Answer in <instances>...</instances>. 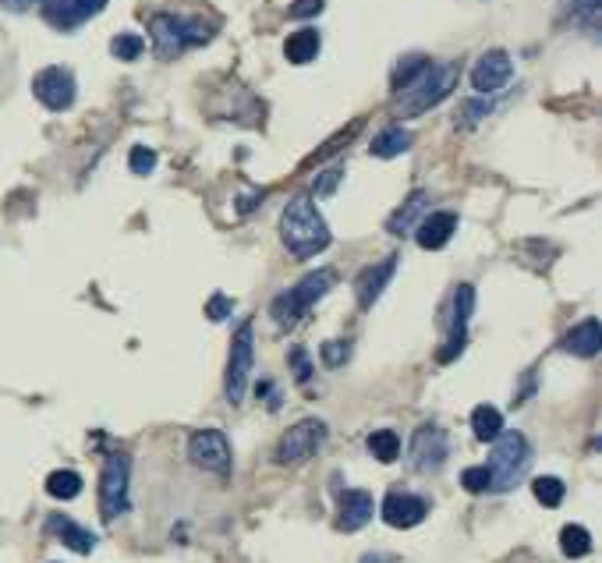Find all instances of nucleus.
Instances as JSON below:
<instances>
[{
    "instance_id": "obj_1",
    "label": "nucleus",
    "mask_w": 602,
    "mask_h": 563,
    "mask_svg": "<svg viewBox=\"0 0 602 563\" xmlns=\"http://www.w3.org/2000/svg\"><path fill=\"white\" fill-rule=\"evenodd\" d=\"M281 241L294 259H312L319 252L330 248V227L316 209L312 196H294L287 202L284 216H281Z\"/></svg>"
},
{
    "instance_id": "obj_2",
    "label": "nucleus",
    "mask_w": 602,
    "mask_h": 563,
    "mask_svg": "<svg viewBox=\"0 0 602 563\" xmlns=\"http://www.w3.org/2000/svg\"><path fill=\"white\" fill-rule=\"evenodd\" d=\"M457 85V65H429L414 82H408L404 89H397L401 96L393 103L397 117H418L425 110H433L436 103H444Z\"/></svg>"
},
{
    "instance_id": "obj_3",
    "label": "nucleus",
    "mask_w": 602,
    "mask_h": 563,
    "mask_svg": "<svg viewBox=\"0 0 602 563\" xmlns=\"http://www.w3.org/2000/svg\"><path fill=\"white\" fill-rule=\"evenodd\" d=\"M532 464V447L525 439V432L517 429H504L496 439H493V457H489V493H507L514 489L525 471Z\"/></svg>"
},
{
    "instance_id": "obj_4",
    "label": "nucleus",
    "mask_w": 602,
    "mask_h": 563,
    "mask_svg": "<svg viewBox=\"0 0 602 563\" xmlns=\"http://www.w3.org/2000/svg\"><path fill=\"white\" fill-rule=\"evenodd\" d=\"M149 33H153V46H157L159 61H174L178 54H185L189 46H202L213 39V25L202 18H178V15H153L149 18Z\"/></svg>"
},
{
    "instance_id": "obj_5",
    "label": "nucleus",
    "mask_w": 602,
    "mask_h": 563,
    "mask_svg": "<svg viewBox=\"0 0 602 563\" xmlns=\"http://www.w3.org/2000/svg\"><path fill=\"white\" fill-rule=\"evenodd\" d=\"M333 287V273L330 269H316V273H305L294 287H287L281 291L273 305H270V316L277 319V327L281 330H291V327H298L301 319H305V312L316 305L319 298H326V291Z\"/></svg>"
},
{
    "instance_id": "obj_6",
    "label": "nucleus",
    "mask_w": 602,
    "mask_h": 563,
    "mask_svg": "<svg viewBox=\"0 0 602 563\" xmlns=\"http://www.w3.org/2000/svg\"><path fill=\"white\" fill-rule=\"evenodd\" d=\"M128 478H131V457L128 454H110L99 471V518L107 525H114L117 518H125L131 510V497H128Z\"/></svg>"
},
{
    "instance_id": "obj_7",
    "label": "nucleus",
    "mask_w": 602,
    "mask_h": 563,
    "mask_svg": "<svg viewBox=\"0 0 602 563\" xmlns=\"http://www.w3.org/2000/svg\"><path fill=\"white\" fill-rule=\"evenodd\" d=\"M255 365V330L252 323L245 319L234 340H230V355H227V376H223V394L230 404H241L245 390H249V376H252Z\"/></svg>"
},
{
    "instance_id": "obj_8",
    "label": "nucleus",
    "mask_w": 602,
    "mask_h": 563,
    "mask_svg": "<svg viewBox=\"0 0 602 563\" xmlns=\"http://www.w3.org/2000/svg\"><path fill=\"white\" fill-rule=\"evenodd\" d=\"M326 436H330V429H326V422H319V418H301V422H294V426L281 436V443H277V461L281 464L309 461L312 454L322 450Z\"/></svg>"
},
{
    "instance_id": "obj_9",
    "label": "nucleus",
    "mask_w": 602,
    "mask_h": 563,
    "mask_svg": "<svg viewBox=\"0 0 602 563\" xmlns=\"http://www.w3.org/2000/svg\"><path fill=\"white\" fill-rule=\"evenodd\" d=\"M189 461L213 475H230V443L220 429H199L189 439Z\"/></svg>"
},
{
    "instance_id": "obj_10",
    "label": "nucleus",
    "mask_w": 602,
    "mask_h": 563,
    "mask_svg": "<svg viewBox=\"0 0 602 563\" xmlns=\"http://www.w3.org/2000/svg\"><path fill=\"white\" fill-rule=\"evenodd\" d=\"M32 96L43 103L46 110H67V106L75 103V96H78L75 75L61 65L43 67V71L32 78Z\"/></svg>"
},
{
    "instance_id": "obj_11",
    "label": "nucleus",
    "mask_w": 602,
    "mask_h": 563,
    "mask_svg": "<svg viewBox=\"0 0 602 563\" xmlns=\"http://www.w3.org/2000/svg\"><path fill=\"white\" fill-rule=\"evenodd\" d=\"M472 312H475V287H472V284H461V287L454 291V308H450V333H446V344L440 347V355H436L444 365L454 362V358L464 351Z\"/></svg>"
},
{
    "instance_id": "obj_12",
    "label": "nucleus",
    "mask_w": 602,
    "mask_h": 563,
    "mask_svg": "<svg viewBox=\"0 0 602 563\" xmlns=\"http://www.w3.org/2000/svg\"><path fill=\"white\" fill-rule=\"evenodd\" d=\"M450 457V439L440 426H422L412 439V464L414 471H440Z\"/></svg>"
},
{
    "instance_id": "obj_13",
    "label": "nucleus",
    "mask_w": 602,
    "mask_h": 563,
    "mask_svg": "<svg viewBox=\"0 0 602 563\" xmlns=\"http://www.w3.org/2000/svg\"><path fill=\"white\" fill-rule=\"evenodd\" d=\"M39 7H43V18L54 29L67 33V29H78L82 22L96 18L107 7V0H43Z\"/></svg>"
},
{
    "instance_id": "obj_14",
    "label": "nucleus",
    "mask_w": 602,
    "mask_h": 563,
    "mask_svg": "<svg viewBox=\"0 0 602 563\" xmlns=\"http://www.w3.org/2000/svg\"><path fill=\"white\" fill-rule=\"evenodd\" d=\"M429 518V499L414 497V493H404V489H393L390 497L383 499V521L390 528H414Z\"/></svg>"
},
{
    "instance_id": "obj_15",
    "label": "nucleus",
    "mask_w": 602,
    "mask_h": 563,
    "mask_svg": "<svg viewBox=\"0 0 602 563\" xmlns=\"http://www.w3.org/2000/svg\"><path fill=\"white\" fill-rule=\"evenodd\" d=\"M510 75H514V65H510L507 50H485L472 67V85H475V93L489 96V93L507 85Z\"/></svg>"
},
{
    "instance_id": "obj_16",
    "label": "nucleus",
    "mask_w": 602,
    "mask_h": 563,
    "mask_svg": "<svg viewBox=\"0 0 602 563\" xmlns=\"http://www.w3.org/2000/svg\"><path fill=\"white\" fill-rule=\"evenodd\" d=\"M397 263H401V256H386L383 263H372L369 269H362V276L354 280V295H358V308H372L380 295L386 291V284L393 280V273H397Z\"/></svg>"
},
{
    "instance_id": "obj_17",
    "label": "nucleus",
    "mask_w": 602,
    "mask_h": 563,
    "mask_svg": "<svg viewBox=\"0 0 602 563\" xmlns=\"http://www.w3.org/2000/svg\"><path fill=\"white\" fill-rule=\"evenodd\" d=\"M376 514V499L365 489H344L337 503V528L341 531H362Z\"/></svg>"
},
{
    "instance_id": "obj_18",
    "label": "nucleus",
    "mask_w": 602,
    "mask_h": 563,
    "mask_svg": "<svg viewBox=\"0 0 602 563\" xmlns=\"http://www.w3.org/2000/svg\"><path fill=\"white\" fill-rule=\"evenodd\" d=\"M457 234V213H425L414 224V241L425 252H440L450 245V237Z\"/></svg>"
},
{
    "instance_id": "obj_19",
    "label": "nucleus",
    "mask_w": 602,
    "mask_h": 563,
    "mask_svg": "<svg viewBox=\"0 0 602 563\" xmlns=\"http://www.w3.org/2000/svg\"><path fill=\"white\" fill-rule=\"evenodd\" d=\"M46 535H54V538H61L64 546L71 549V553H78V557H89L96 549V535L89 528H82L78 521H71L67 514H50L46 518Z\"/></svg>"
},
{
    "instance_id": "obj_20",
    "label": "nucleus",
    "mask_w": 602,
    "mask_h": 563,
    "mask_svg": "<svg viewBox=\"0 0 602 563\" xmlns=\"http://www.w3.org/2000/svg\"><path fill=\"white\" fill-rule=\"evenodd\" d=\"M602 344V327L599 319H581L577 327H571V333L560 340V351H567L574 358H596Z\"/></svg>"
},
{
    "instance_id": "obj_21",
    "label": "nucleus",
    "mask_w": 602,
    "mask_h": 563,
    "mask_svg": "<svg viewBox=\"0 0 602 563\" xmlns=\"http://www.w3.org/2000/svg\"><path fill=\"white\" fill-rule=\"evenodd\" d=\"M425 209H429V192H425V188H414L412 196L404 199V206H401L397 213H390V216H386V231L393 234V237L412 234L414 224L425 216Z\"/></svg>"
},
{
    "instance_id": "obj_22",
    "label": "nucleus",
    "mask_w": 602,
    "mask_h": 563,
    "mask_svg": "<svg viewBox=\"0 0 602 563\" xmlns=\"http://www.w3.org/2000/svg\"><path fill=\"white\" fill-rule=\"evenodd\" d=\"M319 46H322V39H319L316 29H298L294 35H287L284 57L291 65H309V61L319 57Z\"/></svg>"
},
{
    "instance_id": "obj_23",
    "label": "nucleus",
    "mask_w": 602,
    "mask_h": 563,
    "mask_svg": "<svg viewBox=\"0 0 602 563\" xmlns=\"http://www.w3.org/2000/svg\"><path fill=\"white\" fill-rule=\"evenodd\" d=\"M412 132H404V128H397V125H390V128H383L376 138H372V156H380V160H393V156H401V153H408L412 149Z\"/></svg>"
},
{
    "instance_id": "obj_24",
    "label": "nucleus",
    "mask_w": 602,
    "mask_h": 563,
    "mask_svg": "<svg viewBox=\"0 0 602 563\" xmlns=\"http://www.w3.org/2000/svg\"><path fill=\"white\" fill-rule=\"evenodd\" d=\"M472 432H475V439H482V443H493V439L504 432V415H500V407L478 404L475 411H472Z\"/></svg>"
},
{
    "instance_id": "obj_25",
    "label": "nucleus",
    "mask_w": 602,
    "mask_h": 563,
    "mask_svg": "<svg viewBox=\"0 0 602 563\" xmlns=\"http://www.w3.org/2000/svg\"><path fill=\"white\" fill-rule=\"evenodd\" d=\"M365 447H369V454L383 464H393L401 457V436L393 429H376L369 432V439H365Z\"/></svg>"
},
{
    "instance_id": "obj_26",
    "label": "nucleus",
    "mask_w": 602,
    "mask_h": 563,
    "mask_svg": "<svg viewBox=\"0 0 602 563\" xmlns=\"http://www.w3.org/2000/svg\"><path fill=\"white\" fill-rule=\"evenodd\" d=\"M46 493L54 499H75L82 493V475L71 467H57L46 475Z\"/></svg>"
},
{
    "instance_id": "obj_27",
    "label": "nucleus",
    "mask_w": 602,
    "mask_h": 563,
    "mask_svg": "<svg viewBox=\"0 0 602 563\" xmlns=\"http://www.w3.org/2000/svg\"><path fill=\"white\" fill-rule=\"evenodd\" d=\"M560 549H564V557H571V560L588 557V553H592V531L581 528V525H567V528L560 531Z\"/></svg>"
},
{
    "instance_id": "obj_28",
    "label": "nucleus",
    "mask_w": 602,
    "mask_h": 563,
    "mask_svg": "<svg viewBox=\"0 0 602 563\" xmlns=\"http://www.w3.org/2000/svg\"><path fill=\"white\" fill-rule=\"evenodd\" d=\"M429 65H433V61H429L425 54H408V57H401L397 67H393V78H390V82H393V89H404V85L414 82V78H418V75H422Z\"/></svg>"
},
{
    "instance_id": "obj_29",
    "label": "nucleus",
    "mask_w": 602,
    "mask_h": 563,
    "mask_svg": "<svg viewBox=\"0 0 602 563\" xmlns=\"http://www.w3.org/2000/svg\"><path fill=\"white\" fill-rule=\"evenodd\" d=\"M532 493H536V499H539L542 507H560L564 497H567V486L556 475H542V478L532 482Z\"/></svg>"
},
{
    "instance_id": "obj_30",
    "label": "nucleus",
    "mask_w": 602,
    "mask_h": 563,
    "mask_svg": "<svg viewBox=\"0 0 602 563\" xmlns=\"http://www.w3.org/2000/svg\"><path fill=\"white\" fill-rule=\"evenodd\" d=\"M564 4H567V11H571L574 25L588 29V33L599 29V0H564Z\"/></svg>"
},
{
    "instance_id": "obj_31",
    "label": "nucleus",
    "mask_w": 602,
    "mask_h": 563,
    "mask_svg": "<svg viewBox=\"0 0 602 563\" xmlns=\"http://www.w3.org/2000/svg\"><path fill=\"white\" fill-rule=\"evenodd\" d=\"M142 50H146V39L135 33H121L114 35V43H110V54L117 57V61H138L142 57Z\"/></svg>"
},
{
    "instance_id": "obj_32",
    "label": "nucleus",
    "mask_w": 602,
    "mask_h": 563,
    "mask_svg": "<svg viewBox=\"0 0 602 563\" xmlns=\"http://www.w3.org/2000/svg\"><path fill=\"white\" fill-rule=\"evenodd\" d=\"M319 358L326 368H341V365L351 358V344L348 340H326L322 347H319Z\"/></svg>"
},
{
    "instance_id": "obj_33",
    "label": "nucleus",
    "mask_w": 602,
    "mask_h": 563,
    "mask_svg": "<svg viewBox=\"0 0 602 563\" xmlns=\"http://www.w3.org/2000/svg\"><path fill=\"white\" fill-rule=\"evenodd\" d=\"M128 166H131V174H138V177L153 174V170H157V149H149V146H135L131 156H128Z\"/></svg>"
},
{
    "instance_id": "obj_34",
    "label": "nucleus",
    "mask_w": 602,
    "mask_h": 563,
    "mask_svg": "<svg viewBox=\"0 0 602 563\" xmlns=\"http://www.w3.org/2000/svg\"><path fill=\"white\" fill-rule=\"evenodd\" d=\"M461 486L468 489V493H489V467L485 464H478V467H464L461 471Z\"/></svg>"
},
{
    "instance_id": "obj_35",
    "label": "nucleus",
    "mask_w": 602,
    "mask_h": 563,
    "mask_svg": "<svg viewBox=\"0 0 602 563\" xmlns=\"http://www.w3.org/2000/svg\"><path fill=\"white\" fill-rule=\"evenodd\" d=\"M341 177H344V170L341 166H333V170H326V174H319L316 188H312V196L322 199V196H333L337 192V185H341Z\"/></svg>"
},
{
    "instance_id": "obj_36",
    "label": "nucleus",
    "mask_w": 602,
    "mask_h": 563,
    "mask_svg": "<svg viewBox=\"0 0 602 563\" xmlns=\"http://www.w3.org/2000/svg\"><path fill=\"white\" fill-rule=\"evenodd\" d=\"M322 4H326V0H294V4L287 7V18H298V22L316 18L319 11H322Z\"/></svg>"
},
{
    "instance_id": "obj_37",
    "label": "nucleus",
    "mask_w": 602,
    "mask_h": 563,
    "mask_svg": "<svg viewBox=\"0 0 602 563\" xmlns=\"http://www.w3.org/2000/svg\"><path fill=\"white\" fill-rule=\"evenodd\" d=\"M234 312V301L227 298V295H213L209 298V305H206V316L213 319V323H220V319H227Z\"/></svg>"
},
{
    "instance_id": "obj_38",
    "label": "nucleus",
    "mask_w": 602,
    "mask_h": 563,
    "mask_svg": "<svg viewBox=\"0 0 602 563\" xmlns=\"http://www.w3.org/2000/svg\"><path fill=\"white\" fill-rule=\"evenodd\" d=\"M291 365H294V379H298V383H309V379H312V365H309V355H305L301 347L291 351Z\"/></svg>"
},
{
    "instance_id": "obj_39",
    "label": "nucleus",
    "mask_w": 602,
    "mask_h": 563,
    "mask_svg": "<svg viewBox=\"0 0 602 563\" xmlns=\"http://www.w3.org/2000/svg\"><path fill=\"white\" fill-rule=\"evenodd\" d=\"M36 4H43V0H4L7 11H29V7H36Z\"/></svg>"
},
{
    "instance_id": "obj_40",
    "label": "nucleus",
    "mask_w": 602,
    "mask_h": 563,
    "mask_svg": "<svg viewBox=\"0 0 602 563\" xmlns=\"http://www.w3.org/2000/svg\"><path fill=\"white\" fill-rule=\"evenodd\" d=\"M358 563H393V560H390V557H383V553H365Z\"/></svg>"
}]
</instances>
